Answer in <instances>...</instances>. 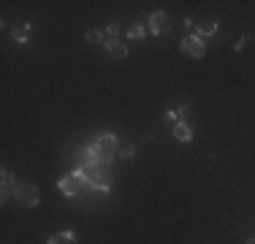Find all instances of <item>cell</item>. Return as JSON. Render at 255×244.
Here are the masks:
<instances>
[{"label":"cell","mask_w":255,"mask_h":244,"mask_svg":"<svg viewBox=\"0 0 255 244\" xmlns=\"http://www.w3.org/2000/svg\"><path fill=\"white\" fill-rule=\"evenodd\" d=\"M14 201H16L19 206H25V209H33V206H38V201H41V193H38L36 184L16 182V187H14Z\"/></svg>","instance_id":"obj_1"},{"label":"cell","mask_w":255,"mask_h":244,"mask_svg":"<svg viewBox=\"0 0 255 244\" xmlns=\"http://www.w3.org/2000/svg\"><path fill=\"white\" fill-rule=\"evenodd\" d=\"M57 187H60V193H63V195L73 198V195L81 193V190H90V184H87V179L76 176V174H68V176H63V179L57 182Z\"/></svg>","instance_id":"obj_2"},{"label":"cell","mask_w":255,"mask_h":244,"mask_svg":"<svg viewBox=\"0 0 255 244\" xmlns=\"http://www.w3.org/2000/svg\"><path fill=\"white\" fill-rule=\"evenodd\" d=\"M179 49H182L187 57H195V60H201L206 54V46H204V41H201L198 35H184L182 43H179Z\"/></svg>","instance_id":"obj_3"},{"label":"cell","mask_w":255,"mask_h":244,"mask_svg":"<svg viewBox=\"0 0 255 244\" xmlns=\"http://www.w3.org/2000/svg\"><path fill=\"white\" fill-rule=\"evenodd\" d=\"M149 33L152 35H166L168 30H171V16L166 14V11H155V14L149 16Z\"/></svg>","instance_id":"obj_4"},{"label":"cell","mask_w":255,"mask_h":244,"mask_svg":"<svg viewBox=\"0 0 255 244\" xmlns=\"http://www.w3.org/2000/svg\"><path fill=\"white\" fill-rule=\"evenodd\" d=\"M95 146H98V152H101V155H106V157H111L114 152L119 149L117 146V136L111 133V130H106V133H101L95 139Z\"/></svg>","instance_id":"obj_5"},{"label":"cell","mask_w":255,"mask_h":244,"mask_svg":"<svg viewBox=\"0 0 255 244\" xmlns=\"http://www.w3.org/2000/svg\"><path fill=\"white\" fill-rule=\"evenodd\" d=\"M103 49H106L109 57H114V60H125V57H128V46H125V41H119V38L106 41V43H103Z\"/></svg>","instance_id":"obj_6"},{"label":"cell","mask_w":255,"mask_h":244,"mask_svg":"<svg viewBox=\"0 0 255 244\" xmlns=\"http://www.w3.org/2000/svg\"><path fill=\"white\" fill-rule=\"evenodd\" d=\"M174 139L182 141V144L193 141V128H190L187 122H174Z\"/></svg>","instance_id":"obj_7"},{"label":"cell","mask_w":255,"mask_h":244,"mask_svg":"<svg viewBox=\"0 0 255 244\" xmlns=\"http://www.w3.org/2000/svg\"><path fill=\"white\" fill-rule=\"evenodd\" d=\"M11 35H14L16 43H27V41H30V25H27V22L14 25V27H11Z\"/></svg>","instance_id":"obj_8"},{"label":"cell","mask_w":255,"mask_h":244,"mask_svg":"<svg viewBox=\"0 0 255 244\" xmlns=\"http://www.w3.org/2000/svg\"><path fill=\"white\" fill-rule=\"evenodd\" d=\"M195 33H198V38H201V35H215V33H217V22H215V19L198 22V25H195Z\"/></svg>","instance_id":"obj_9"},{"label":"cell","mask_w":255,"mask_h":244,"mask_svg":"<svg viewBox=\"0 0 255 244\" xmlns=\"http://www.w3.org/2000/svg\"><path fill=\"white\" fill-rule=\"evenodd\" d=\"M0 176H3V198H8V195H14V174L8 171V168H3V174H0Z\"/></svg>","instance_id":"obj_10"},{"label":"cell","mask_w":255,"mask_h":244,"mask_svg":"<svg viewBox=\"0 0 255 244\" xmlns=\"http://www.w3.org/2000/svg\"><path fill=\"white\" fill-rule=\"evenodd\" d=\"M46 244H76V233L73 231H63L57 236H49Z\"/></svg>","instance_id":"obj_11"},{"label":"cell","mask_w":255,"mask_h":244,"mask_svg":"<svg viewBox=\"0 0 255 244\" xmlns=\"http://www.w3.org/2000/svg\"><path fill=\"white\" fill-rule=\"evenodd\" d=\"M125 35H128V38H133V41H141V38L146 35V27L141 25V22H133V25H130L128 30H125Z\"/></svg>","instance_id":"obj_12"},{"label":"cell","mask_w":255,"mask_h":244,"mask_svg":"<svg viewBox=\"0 0 255 244\" xmlns=\"http://www.w3.org/2000/svg\"><path fill=\"white\" fill-rule=\"evenodd\" d=\"M84 41L87 43H106V41H103V33L101 30H87L84 33Z\"/></svg>","instance_id":"obj_13"},{"label":"cell","mask_w":255,"mask_h":244,"mask_svg":"<svg viewBox=\"0 0 255 244\" xmlns=\"http://www.w3.org/2000/svg\"><path fill=\"white\" fill-rule=\"evenodd\" d=\"M117 152H119V157H125V160H130V157L136 155V146H130V144H128V146H119Z\"/></svg>","instance_id":"obj_14"},{"label":"cell","mask_w":255,"mask_h":244,"mask_svg":"<svg viewBox=\"0 0 255 244\" xmlns=\"http://www.w3.org/2000/svg\"><path fill=\"white\" fill-rule=\"evenodd\" d=\"M106 33L111 35V41H114V38H117V33H119V25H114V22H111V25H106Z\"/></svg>","instance_id":"obj_15"},{"label":"cell","mask_w":255,"mask_h":244,"mask_svg":"<svg viewBox=\"0 0 255 244\" xmlns=\"http://www.w3.org/2000/svg\"><path fill=\"white\" fill-rule=\"evenodd\" d=\"M250 41V35H242V38H239V43H236V46H233V52H242V46H244V43H247Z\"/></svg>","instance_id":"obj_16"},{"label":"cell","mask_w":255,"mask_h":244,"mask_svg":"<svg viewBox=\"0 0 255 244\" xmlns=\"http://www.w3.org/2000/svg\"><path fill=\"white\" fill-rule=\"evenodd\" d=\"M163 119H166V122H174V119H177V111H166V114H163Z\"/></svg>","instance_id":"obj_17"},{"label":"cell","mask_w":255,"mask_h":244,"mask_svg":"<svg viewBox=\"0 0 255 244\" xmlns=\"http://www.w3.org/2000/svg\"><path fill=\"white\" fill-rule=\"evenodd\" d=\"M244 244H255V239H247V242H244Z\"/></svg>","instance_id":"obj_18"}]
</instances>
